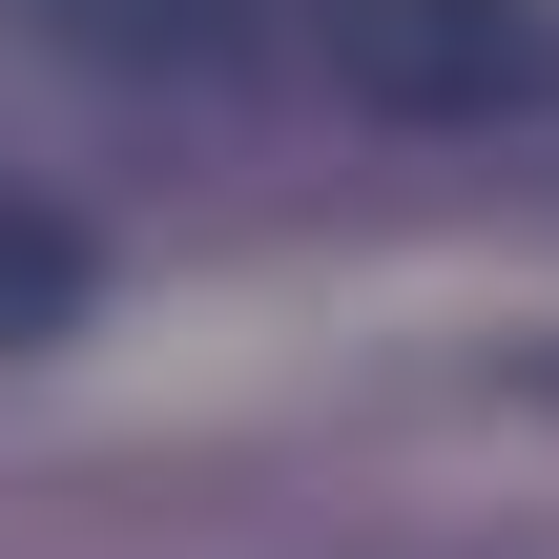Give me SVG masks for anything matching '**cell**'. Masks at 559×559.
Returning a JSON list of instances; mask_svg holds the SVG:
<instances>
[{
    "mask_svg": "<svg viewBox=\"0 0 559 559\" xmlns=\"http://www.w3.org/2000/svg\"><path fill=\"white\" fill-rule=\"evenodd\" d=\"M83 62H145V83H228L249 41H270V0H41Z\"/></svg>",
    "mask_w": 559,
    "mask_h": 559,
    "instance_id": "2",
    "label": "cell"
},
{
    "mask_svg": "<svg viewBox=\"0 0 559 559\" xmlns=\"http://www.w3.org/2000/svg\"><path fill=\"white\" fill-rule=\"evenodd\" d=\"M539 394H559V353H539Z\"/></svg>",
    "mask_w": 559,
    "mask_h": 559,
    "instance_id": "4",
    "label": "cell"
},
{
    "mask_svg": "<svg viewBox=\"0 0 559 559\" xmlns=\"http://www.w3.org/2000/svg\"><path fill=\"white\" fill-rule=\"evenodd\" d=\"M83 311H104V228L41 207V187H0V353H62Z\"/></svg>",
    "mask_w": 559,
    "mask_h": 559,
    "instance_id": "3",
    "label": "cell"
},
{
    "mask_svg": "<svg viewBox=\"0 0 559 559\" xmlns=\"http://www.w3.org/2000/svg\"><path fill=\"white\" fill-rule=\"evenodd\" d=\"M311 62L373 124H539L559 104V0H311Z\"/></svg>",
    "mask_w": 559,
    "mask_h": 559,
    "instance_id": "1",
    "label": "cell"
}]
</instances>
